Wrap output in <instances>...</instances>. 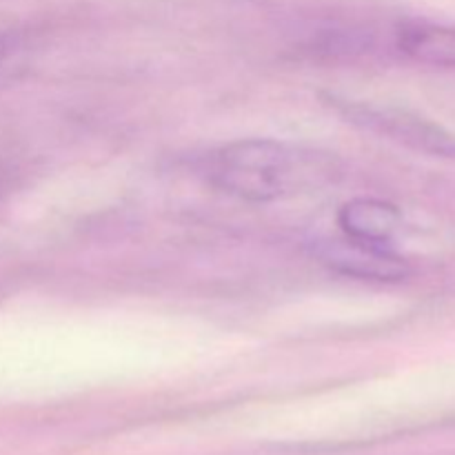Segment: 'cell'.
Listing matches in <instances>:
<instances>
[{
	"label": "cell",
	"instance_id": "cell-3",
	"mask_svg": "<svg viewBox=\"0 0 455 455\" xmlns=\"http://www.w3.org/2000/svg\"><path fill=\"white\" fill-rule=\"evenodd\" d=\"M320 258L324 265L340 271L345 275L378 283H400L409 275V265L400 256L387 249V244L363 243V240L347 238L323 243Z\"/></svg>",
	"mask_w": 455,
	"mask_h": 455
},
{
	"label": "cell",
	"instance_id": "cell-5",
	"mask_svg": "<svg viewBox=\"0 0 455 455\" xmlns=\"http://www.w3.org/2000/svg\"><path fill=\"white\" fill-rule=\"evenodd\" d=\"M398 47L418 62L455 69V27L411 22L400 27Z\"/></svg>",
	"mask_w": 455,
	"mask_h": 455
},
{
	"label": "cell",
	"instance_id": "cell-4",
	"mask_svg": "<svg viewBox=\"0 0 455 455\" xmlns=\"http://www.w3.org/2000/svg\"><path fill=\"white\" fill-rule=\"evenodd\" d=\"M338 222L347 238L387 244L391 235L398 231L400 213L394 204L360 198L342 207V212L338 213Z\"/></svg>",
	"mask_w": 455,
	"mask_h": 455
},
{
	"label": "cell",
	"instance_id": "cell-2",
	"mask_svg": "<svg viewBox=\"0 0 455 455\" xmlns=\"http://www.w3.org/2000/svg\"><path fill=\"white\" fill-rule=\"evenodd\" d=\"M338 111L355 127L378 133L382 138L407 145L411 149L427 151L434 156L455 158V136L440 129L438 124L395 107L367 105V102H338Z\"/></svg>",
	"mask_w": 455,
	"mask_h": 455
},
{
	"label": "cell",
	"instance_id": "cell-1",
	"mask_svg": "<svg viewBox=\"0 0 455 455\" xmlns=\"http://www.w3.org/2000/svg\"><path fill=\"white\" fill-rule=\"evenodd\" d=\"M204 173L225 194L249 203H271L329 185L338 176V163L323 151L251 138L213 151Z\"/></svg>",
	"mask_w": 455,
	"mask_h": 455
},
{
	"label": "cell",
	"instance_id": "cell-6",
	"mask_svg": "<svg viewBox=\"0 0 455 455\" xmlns=\"http://www.w3.org/2000/svg\"><path fill=\"white\" fill-rule=\"evenodd\" d=\"M29 44L20 34L0 31V89L16 83L29 67Z\"/></svg>",
	"mask_w": 455,
	"mask_h": 455
}]
</instances>
